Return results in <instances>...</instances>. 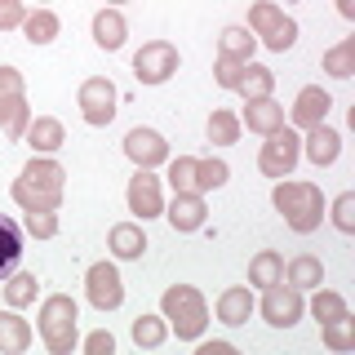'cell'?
<instances>
[{
	"label": "cell",
	"mask_w": 355,
	"mask_h": 355,
	"mask_svg": "<svg viewBox=\"0 0 355 355\" xmlns=\"http://www.w3.org/2000/svg\"><path fill=\"white\" fill-rule=\"evenodd\" d=\"M62 182H67V169L53 155H31V160L22 164L18 182H14V205L22 214H58Z\"/></svg>",
	"instance_id": "obj_1"
},
{
	"label": "cell",
	"mask_w": 355,
	"mask_h": 355,
	"mask_svg": "<svg viewBox=\"0 0 355 355\" xmlns=\"http://www.w3.org/2000/svg\"><path fill=\"white\" fill-rule=\"evenodd\" d=\"M160 315L169 333H178V342H200L209 329V302L196 284H169L160 297Z\"/></svg>",
	"instance_id": "obj_2"
},
{
	"label": "cell",
	"mask_w": 355,
	"mask_h": 355,
	"mask_svg": "<svg viewBox=\"0 0 355 355\" xmlns=\"http://www.w3.org/2000/svg\"><path fill=\"white\" fill-rule=\"evenodd\" d=\"M271 205L288 222V231H297V236H311L324 222V196H320L315 182H288V178H280L271 191Z\"/></svg>",
	"instance_id": "obj_3"
},
{
	"label": "cell",
	"mask_w": 355,
	"mask_h": 355,
	"mask_svg": "<svg viewBox=\"0 0 355 355\" xmlns=\"http://www.w3.org/2000/svg\"><path fill=\"white\" fill-rule=\"evenodd\" d=\"M76 320H80V306H76V297L67 293H49L40 302V315H36V333L44 342V351L49 355H71L76 351Z\"/></svg>",
	"instance_id": "obj_4"
},
{
	"label": "cell",
	"mask_w": 355,
	"mask_h": 355,
	"mask_svg": "<svg viewBox=\"0 0 355 355\" xmlns=\"http://www.w3.org/2000/svg\"><path fill=\"white\" fill-rule=\"evenodd\" d=\"M249 31L258 36L271 53H284V49H293V40H297V22L284 14L275 0H258V5L249 9Z\"/></svg>",
	"instance_id": "obj_5"
},
{
	"label": "cell",
	"mask_w": 355,
	"mask_h": 355,
	"mask_svg": "<svg viewBox=\"0 0 355 355\" xmlns=\"http://www.w3.org/2000/svg\"><path fill=\"white\" fill-rule=\"evenodd\" d=\"M297 160H302V138H297L293 129H275V133H266V142H262V151H258V169L266 178H293L297 169Z\"/></svg>",
	"instance_id": "obj_6"
},
{
	"label": "cell",
	"mask_w": 355,
	"mask_h": 355,
	"mask_svg": "<svg viewBox=\"0 0 355 355\" xmlns=\"http://www.w3.org/2000/svg\"><path fill=\"white\" fill-rule=\"evenodd\" d=\"M253 306L262 311V320L271 329H293L297 320H302V311H306V297H302V288L275 280V284L262 288V302H253Z\"/></svg>",
	"instance_id": "obj_7"
},
{
	"label": "cell",
	"mask_w": 355,
	"mask_h": 355,
	"mask_svg": "<svg viewBox=\"0 0 355 355\" xmlns=\"http://www.w3.org/2000/svg\"><path fill=\"white\" fill-rule=\"evenodd\" d=\"M76 103H80V116L85 125L94 129H107L111 120H116V107H120V89L107 80V76H89L80 85V94H76Z\"/></svg>",
	"instance_id": "obj_8"
},
{
	"label": "cell",
	"mask_w": 355,
	"mask_h": 355,
	"mask_svg": "<svg viewBox=\"0 0 355 355\" xmlns=\"http://www.w3.org/2000/svg\"><path fill=\"white\" fill-rule=\"evenodd\" d=\"M85 297L89 306L98 311H116L125 302V280H120V266L116 262H94L85 271Z\"/></svg>",
	"instance_id": "obj_9"
},
{
	"label": "cell",
	"mask_w": 355,
	"mask_h": 355,
	"mask_svg": "<svg viewBox=\"0 0 355 355\" xmlns=\"http://www.w3.org/2000/svg\"><path fill=\"white\" fill-rule=\"evenodd\" d=\"M173 71H178V49L169 40H147L133 53V76H138V85H164Z\"/></svg>",
	"instance_id": "obj_10"
},
{
	"label": "cell",
	"mask_w": 355,
	"mask_h": 355,
	"mask_svg": "<svg viewBox=\"0 0 355 355\" xmlns=\"http://www.w3.org/2000/svg\"><path fill=\"white\" fill-rule=\"evenodd\" d=\"M125 200H129V214H138L142 222L164 214V191H160V178H155L151 169H133Z\"/></svg>",
	"instance_id": "obj_11"
},
{
	"label": "cell",
	"mask_w": 355,
	"mask_h": 355,
	"mask_svg": "<svg viewBox=\"0 0 355 355\" xmlns=\"http://www.w3.org/2000/svg\"><path fill=\"white\" fill-rule=\"evenodd\" d=\"M125 155L133 160V169H155V164L169 160V142H164V133L138 125L125 133Z\"/></svg>",
	"instance_id": "obj_12"
},
{
	"label": "cell",
	"mask_w": 355,
	"mask_h": 355,
	"mask_svg": "<svg viewBox=\"0 0 355 355\" xmlns=\"http://www.w3.org/2000/svg\"><path fill=\"white\" fill-rule=\"evenodd\" d=\"M164 218H169V227L178 231V236H191V231L205 227L209 209H205V196L196 191H173V200L164 205Z\"/></svg>",
	"instance_id": "obj_13"
},
{
	"label": "cell",
	"mask_w": 355,
	"mask_h": 355,
	"mask_svg": "<svg viewBox=\"0 0 355 355\" xmlns=\"http://www.w3.org/2000/svg\"><path fill=\"white\" fill-rule=\"evenodd\" d=\"M329 107H333L329 89L306 85L302 94L293 98V125H297V129H315V125H324V120H329Z\"/></svg>",
	"instance_id": "obj_14"
},
{
	"label": "cell",
	"mask_w": 355,
	"mask_h": 355,
	"mask_svg": "<svg viewBox=\"0 0 355 355\" xmlns=\"http://www.w3.org/2000/svg\"><path fill=\"white\" fill-rule=\"evenodd\" d=\"M302 155H306L311 164H315V169H329V164L342 155V133H338V129H329V125H315V129H306Z\"/></svg>",
	"instance_id": "obj_15"
},
{
	"label": "cell",
	"mask_w": 355,
	"mask_h": 355,
	"mask_svg": "<svg viewBox=\"0 0 355 355\" xmlns=\"http://www.w3.org/2000/svg\"><path fill=\"white\" fill-rule=\"evenodd\" d=\"M125 36H129V22H125V14H120L116 5H107V9L94 14V44L98 49H107V53L125 49Z\"/></svg>",
	"instance_id": "obj_16"
},
{
	"label": "cell",
	"mask_w": 355,
	"mask_h": 355,
	"mask_svg": "<svg viewBox=\"0 0 355 355\" xmlns=\"http://www.w3.org/2000/svg\"><path fill=\"white\" fill-rule=\"evenodd\" d=\"M240 125H249V133H275V129H284V107L275 103V98H253V103H244V116H240Z\"/></svg>",
	"instance_id": "obj_17"
},
{
	"label": "cell",
	"mask_w": 355,
	"mask_h": 355,
	"mask_svg": "<svg viewBox=\"0 0 355 355\" xmlns=\"http://www.w3.org/2000/svg\"><path fill=\"white\" fill-rule=\"evenodd\" d=\"M22 142H31L36 147V155H53L67 142V129H62V120H53V116H31V125L27 133H22Z\"/></svg>",
	"instance_id": "obj_18"
},
{
	"label": "cell",
	"mask_w": 355,
	"mask_h": 355,
	"mask_svg": "<svg viewBox=\"0 0 355 355\" xmlns=\"http://www.w3.org/2000/svg\"><path fill=\"white\" fill-rule=\"evenodd\" d=\"M249 315H253V293L244 284H231V288H222V297H218V320L227 329H240V324H249Z\"/></svg>",
	"instance_id": "obj_19"
},
{
	"label": "cell",
	"mask_w": 355,
	"mask_h": 355,
	"mask_svg": "<svg viewBox=\"0 0 355 355\" xmlns=\"http://www.w3.org/2000/svg\"><path fill=\"white\" fill-rule=\"evenodd\" d=\"M31 338H36V333H31V324L18 315L14 306L0 311V355H22L31 347Z\"/></svg>",
	"instance_id": "obj_20"
},
{
	"label": "cell",
	"mask_w": 355,
	"mask_h": 355,
	"mask_svg": "<svg viewBox=\"0 0 355 355\" xmlns=\"http://www.w3.org/2000/svg\"><path fill=\"white\" fill-rule=\"evenodd\" d=\"M107 249L116 253L120 262H133V258H142V253H147V236H142L138 222H116V227H111V236H107Z\"/></svg>",
	"instance_id": "obj_21"
},
{
	"label": "cell",
	"mask_w": 355,
	"mask_h": 355,
	"mask_svg": "<svg viewBox=\"0 0 355 355\" xmlns=\"http://www.w3.org/2000/svg\"><path fill=\"white\" fill-rule=\"evenodd\" d=\"M22 36H27L31 44H49V40H58V31H62V22L53 9H31V14H22Z\"/></svg>",
	"instance_id": "obj_22"
},
{
	"label": "cell",
	"mask_w": 355,
	"mask_h": 355,
	"mask_svg": "<svg viewBox=\"0 0 355 355\" xmlns=\"http://www.w3.org/2000/svg\"><path fill=\"white\" fill-rule=\"evenodd\" d=\"M253 49H258V36L249 27H227L218 36V53L222 58H236V62H253Z\"/></svg>",
	"instance_id": "obj_23"
},
{
	"label": "cell",
	"mask_w": 355,
	"mask_h": 355,
	"mask_svg": "<svg viewBox=\"0 0 355 355\" xmlns=\"http://www.w3.org/2000/svg\"><path fill=\"white\" fill-rule=\"evenodd\" d=\"M284 280L306 293V288H320V284H324V266H320V258H311V253H297V258L284 266Z\"/></svg>",
	"instance_id": "obj_24"
},
{
	"label": "cell",
	"mask_w": 355,
	"mask_h": 355,
	"mask_svg": "<svg viewBox=\"0 0 355 355\" xmlns=\"http://www.w3.org/2000/svg\"><path fill=\"white\" fill-rule=\"evenodd\" d=\"M18 258H22V231H18L14 218L0 214V280H5V275H14Z\"/></svg>",
	"instance_id": "obj_25"
},
{
	"label": "cell",
	"mask_w": 355,
	"mask_h": 355,
	"mask_svg": "<svg viewBox=\"0 0 355 355\" xmlns=\"http://www.w3.org/2000/svg\"><path fill=\"white\" fill-rule=\"evenodd\" d=\"M271 89H275V71H271V67L249 62L244 76H240V85H236V94L244 98V103H253V98H271Z\"/></svg>",
	"instance_id": "obj_26"
},
{
	"label": "cell",
	"mask_w": 355,
	"mask_h": 355,
	"mask_svg": "<svg viewBox=\"0 0 355 355\" xmlns=\"http://www.w3.org/2000/svg\"><path fill=\"white\" fill-rule=\"evenodd\" d=\"M0 103H5V116H0V125H5V138H9V142H22V133H27V125H31L27 94H18V98H0Z\"/></svg>",
	"instance_id": "obj_27"
},
{
	"label": "cell",
	"mask_w": 355,
	"mask_h": 355,
	"mask_svg": "<svg viewBox=\"0 0 355 355\" xmlns=\"http://www.w3.org/2000/svg\"><path fill=\"white\" fill-rule=\"evenodd\" d=\"M240 116L236 111H227V107H218L214 116H209V125H205V133H209V142H218V147H231V142H240Z\"/></svg>",
	"instance_id": "obj_28"
},
{
	"label": "cell",
	"mask_w": 355,
	"mask_h": 355,
	"mask_svg": "<svg viewBox=\"0 0 355 355\" xmlns=\"http://www.w3.org/2000/svg\"><path fill=\"white\" fill-rule=\"evenodd\" d=\"M275 280H284V258L275 249H262L258 258L249 262V284L266 288V284H275Z\"/></svg>",
	"instance_id": "obj_29"
},
{
	"label": "cell",
	"mask_w": 355,
	"mask_h": 355,
	"mask_svg": "<svg viewBox=\"0 0 355 355\" xmlns=\"http://www.w3.org/2000/svg\"><path fill=\"white\" fill-rule=\"evenodd\" d=\"M324 71L333 76V80H351V76H355V36L338 40V44L324 53Z\"/></svg>",
	"instance_id": "obj_30"
},
{
	"label": "cell",
	"mask_w": 355,
	"mask_h": 355,
	"mask_svg": "<svg viewBox=\"0 0 355 355\" xmlns=\"http://www.w3.org/2000/svg\"><path fill=\"white\" fill-rule=\"evenodd\" d=\"M311 315H315V324H329V320H342L351 315L347 311V297L333 293V288H315V297H311Z\"/></svg>",
	"instance_id": "obj_31"
},
{
	"label": "cell",
	"mask_w": 355,
	"mask_h": 355,
	"mask_svg": "<svg viewBox=\"0 0 355 355\" xmlns=\"http://www.w3.org/2000/svg\"><path fill=\"white\" fill-rule=\"evenodd\" d=\"M164 338H169L164 315H138V320H133V342H138V347L155 351V347H164Z\"/></svg>",
	"instance_id": "obj_32"
},
{
	"label": "cell",
	"mask_w": 355,
	"mask_h": 355,
	"mask_svg": "<svg viewBox=\"0 0 355 355\" xmlns=\"http://www.w3.org/2000/svg\"><path fill=\"white\" fill-rule=\"evenodd\" d=\"M231 178V169H227V160H218V155H209V160H200L196 164V191L205 196V191H218L222 182Z\"/></svg>",
	"instance_id": "obj_33"
},
{
	"label": "cell",
	"mask_w": 355,
	"mask_h": 355,
	"mask_svg": "<svg viewBox=\"0 0 355 355\" xmlns=\"http://www.w3.org/2000/svg\"><path fill=\"white\" fill-rule=\"evenodd\" d=\"M36 293H40V284H36V275H5V302L9 306H31L36 302Z\"/></svg>",
	"instance_id": "obj_34"
},
{
	"label": "cell",
	"mask_w": 355,
	"mask_h": 355,
	"mask_svg": "<svg viewBox=\"0 0 355 355\" xmlns=\"http://www.w3.org/2000/svg\"><path fill=\"white\" fill-rule=\"evenodd\" d=\"M196 164H200L196 155H178V160H169V187L173 191H196Z\"/></svg>",
	"instance_id": "obj_35"
},
{
	"label": "cell",
	"mask_w": 355,
	"mask_h": 355,
	"mask_svg": "<svg viewBox=\"0 0 355 355\" xmlns=\"http://www.w3.org/2000/svg\"><path fill=\"white\" fill-rule=\"evenodd\" d=\"M320 329H324V347H333V351H351V315L329 320V324H320Z\"/></svg>",
	"instance_id": "obj_36"
},
{
	"label": "cell",
	"mask_w": 355,
	"mask_h": 355,
	"mask_svg": "<svg viewBox=\"0 0 355 355\" xmlns=\"http://www.w3.org/2000/svg\"><path fill=\"white\" fill-rule=\"evenodd\" d=\"M333 227L338 231H355V191H342L338 200H333Z\"/></svg>",
	"instance_id": "obj_37"
},
{
	"label": "cell",
	"mask_w": 355,
	"mask_h": 355,
	"mask_svg": "<svg viewBox=\"0 0 355 355\" xmlns=\"http://www.w3.org/2000/svg\"><path fill=\"white\" fill-rule=\"evenodd\" d=\"M244 67H249V62H236V58H222V53H218V62H214V80H218L222 89H236V85H240V76H244Z\"/></svg>",
	"instance_id": "obj_38"
},
{
	"label": "cell",
	"mask_w": 355,
	"mask_h": 355,
	"mask_svg": "<svg viewBox=\"0 0 355 355\" xmlns=\"http://www.w3.org/2000/svg\"><path fill=\"white\" fill-rule=\"evenodd\" d=\"M27 236L53 240V236H58V214H27Z\"/></svg>",
	"instance_id": "obj_39"
},
{
	"label": "cell",
	"mask_w": 355,
	"mask_h": 355,
	"mask_svg": "<svg viewBox=\"0 0 355 355\" xmlns=\"http://www.w3.org/2000/svg\"><path fill=\"white\" fill-rule=\"evenodd\" d=\"M22 14H27L22 0H0V31H18L22 27Z\"/></svg>",
	"instance_id": "obj_40"
},
{
	"label": "cell",
	"mask_w": 355,
	"mask_h": 355,
	"mask_svg": "<svg viewBox=\"0 0 355 355\" xmlns=\"http://www.w3.org/2000/svg\"><path fill=\"white\" fill-rule=\"evenodd\" d=\"M27 94V80H22L18 67H0V98H18Z\"/></svg>",
	"instance_id": "obj_41"
},
{
	"label": "cell",
	"mask_w": 355,
	"mask_h": 355,
	"mask_svg": "<svg viewBox=\"0 0 355 355\" xmlns=\"http://www.w3.org/2000/svg\"><path fill=\"white\" fill-rule=\"evenodd\" d=\"M85 351H89V355H111V351H116V338H111L107 329H94V333L85 338Z\"/></svg>",
	"instance_id": "obj_42"
},
{
	"label": "cell",
	"mask_w": 355,
	"mask_h": 355,
	"mask_svg": "<svg viewBox=\"0 0 355 355\" xmlns=\"http://www.w3.org/2000/svg\"><path fill=\"white\" fill-rule=\"evenodd\" d=\"M200 355H231V342H205Z\"/></svg>",
	"instance_id": "obj_43"
},
{
	"label": "cell",
	"mask_w": 355,
	"mask_h": 355,
	"mask_svg": "<svg viewBox=\"0 0 355 355\" xmlns=\"http://www.w3.org/2000/svg\"><path fill=\"white\" fill-rule=\"evenodd\" d=\"M338 14L342 18H355V0H338Z\"/></svg>",
	"instance_id": "obj_44"
},
{
	"label": "cell",
	"mask_w": 355,
	"mask_h": 355,
	"mask_svg": "<svg viewBox=\"0 0 355 355\" xmlns=\"http://www.w3.org/2000/svg\"><path fill=\"white\" fill-rule=\"evenodd\" d=\"M107 5H129V0H107Z\"/></svg>",
	"instance_id": "obj_45"
},
{
	"label": "cell",
	"mask_w": 355,
	"mask_h": 355,
	"mask_svg": "<svg viewBox=\"0 0 355 355\" xmlns=\"http://www.w3.org/2000/svg\"><path fill=\"white\" fill-rule=\"evenodd\" d=\"M0 116H5V103H0Z\"/></svg>",
	"instance_id": "obj_46"
}]
</instances>
